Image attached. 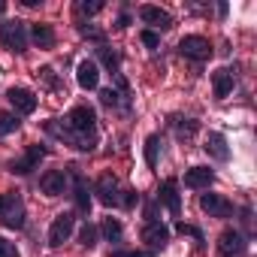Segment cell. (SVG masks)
<instances>
[{"label": "cell", "instance_id": "1", "mask_svg": "<svg viewBox=\"0 0 257 257\" xmlns=\"http://www.w3.org/2000/svg\"><path fill=\"white\" fill-rule=\"evenodd\" d=\"M64 121H67L70 131H73V134H79V137H94V131H97V115H94V109H91L88 103L73 106V109H70V115H67Z\"/></svg>", "mask_w": 257, "mask_h": 257}, {"label": "cell", "instance_id": "2", "mask_svg": "<svg viewBox=\"0 0 257 257\" xmlns=\"http://www.w3.org/2000/svg\"><path fill=\"white\" fill-rule=\"evenodd\" d=\"M0 43H4L7 49H13V52H28V43H31V37H28V25L25 22H4L0 25Z\"/></svg>", "mask_w": 257, "mask_h": 257}, {"label": "cell", "instance_id": "3", "mask_svg": "<svg viewBox=\"0 0 257 257\" xmlns=\"http://www.w3.org/2000/svg\"><path fill=\"white\" fill-rule=\"evenodd\" d=\"M73 230H76V215H73V212H61V215L52 221V227H49V245H52V248H61V245L73 236Z\"/></svg>", "mask_w": 257, "mask_h": 257}, {"label": "cell", "instance_id": "4", "mask_svg": "<svg viewBox=\"0 0 257 257\" xmlns=\"http://www.w3.org/2000/svg\"><path fill=\"white\" fill-rule=\"evenodd\" d=\"M248 248V239L236 230V227H227L221 236H218V254L221 257H242Z\"/></svg>", "mask_w": 257, "mask_h": 257}, {"label": "cell", "instance_id": "5", "mask_svg": "<svg viewBox=\"0 0 257 257\" xmlns=\"http://www.w3.org/2000/svg\"><path fill=\"white\" fill-rule=\"evenodd\" d=\"M179 52H182L185 58H191V61H206V58L212 55V46H209V40H206V37L191 34V37H182Z\"/></svg>", "mask_w": 257, "mask_h": 257}, {"label": "cell", "instance_id": "6", "mask_svg": "<svg viewBox=\"0 0 257 257\" xmlns=\"http://www.w3.org/2000/svg\"><path fill=\"white\" fill-rule=\"evenodd\" d=\"M143 242H149V251H158V248H164V245L170 242V227H167L161 218H155V221H146V227H143Z\"/></svg>", "mask_w": 257, "mask_h": 257}, {"label": "cell", "instance_id": "7", "mask_svg": "<svg viewBox=\"0 0 257 257\" xmlns=\"http://www.w3.org/2000/svg\"><path fill=\"white\" fill-rule=\"evenodd\" d=\"M43 158H46V149H43V146H28V152H25L19 161L10 164V170H13L16 176H28V173H34V170L40 167Z\"/></svg>", "mask_w": 257, "mask_h": 257}, {"label": "cell", "instance_id": "8", "mask_svg": "<svg viewBox=\"0 0 257 257\" xmlns=\"http://www.w3.org/2000/svg\"><path fill=\"white\" fill-rule=\"evenodd\" d=\"M200 209L209 215V218H230L233 215V203L221 194H203L200 197Z\"/></svg>", "mask_w": 257, "mask_h": 257}, {"label": "cell", "instance_id": "9", "mask_svg": "<svg viewBox=\"0 0 257 257\" xmlns=\"http://www.w3.org/2000/svg\"><path fill=\"white\" fill-rule=\"evenodd\" d=\"M7 97H10V103H13V109H16V115H31L34 109H37V94L34 91H28V88H10L7 91Z\"/></svg>", "mask_w": 257, "mask_h": 257}, {"label": "cell", "instance_id": "10", "mask_svg": "<svg viewBox=\"0 0 257 257\" xmlns=\"http://www.w3.org/2000/svg\"><path fill=\"white\" fill-rule=\"evenodd\" d=\"M67 185H70V173H67V170H49V173L40 179V188H43V194H49V197H61V194L67 191Z\"/></svg>", "mask_w": 257, "mask_h": 257}, {"label": "cell", "instance_id": "11", "mask_svg": "<svg viewBox=\"0 0 257 257\" xmlns=\"http://www.w3.org/2000/svg\"><path fill=\"white\" fill-rule=\"evenodd\" d=\"M94 194H97V200L103 206H115L118 203V179L112 173H103L97 179V185H94Z\"/></svg>", "mask_w": 257, "mask_h": 257}, {"label": "cell", "instance_id": "12", "mask_svg": "<svg viewBox=\"0 0 257 257\" xmlns=\"http://www.w3.org/2000/svg\"><path fill=\"white\" fill-rule=\"evenodd\" d=\"M67 173H70V179H73V194H76V209H79L82 215H88V212H91V191H88V182L82 179V173H79L76 167H70Z\"/></svg>", "mask_w": 257, "mask_h": 257}, {"label": "cell", "instance_id": "13", "mask_svg": "<svg viewBox=\"0 0 257 257\" xmlns=\"http://www.w3.org/2000/svg\"><path fill=\"white\" fill-rule=\"evenodd\" d=\"M158 203L167 206L170 215L179 218V212H182V200H179V182H176V179H167V182L161 185V191H158Z\"/></svg>", "mask_w": 257, "mask_h": 257}, {"label": "cell", "instance_id": "14", "mask_svg": "<svg viewBox=\"0 0 257 257\" xmlns=\"http://www.w3.org/2000/svg\"><path fill=\"white\" fill-rule=\"evenodd\" d=\"M140 19L146 22V25H152V28H161V31H170L173 28V16L167 13V10H161V7H140Z\"/></svg>", "mask_w": 257, "mask_h": 257}, {"label": "cell", "instance_id": "15", "mask_svg": "<svg viewBox=\"0 0 257 257\" xmlns=\"http://www.w3.org/2000/svg\"><path fill=\"white\" fill-rule=\"evenodd\" d=\"M76 82H79L85 91H94V88L100 85V67H97L94 61H82V64L76 67Z\"/></svg>", "mask_w": 257, "mask_h": 257}, {"label": "cell", "instance_id": "16", "mask_svg": "<svg viewBox=\"0 0 257 257\" xmlns=\"http://www.w3.org/2000/svg\"><path fill=\"white\" fill-rule=\"evenodd\" d=\"M212 182H215V173H212L209 167H191V170L185 173V188L203 191V188H209Z\"/></svg>", "mask_w": 257, "mask_h": 257}, {"label": "cell", "instance_id": "17", "mask_svg": "<svg viewBox=\"0 0 257 257\" xmlns=\"http://www.w3.org/2000/svg\"><path fill=\"white\" fill-rule=\"evenodd\" d=\"M4 227H10V230H22L25 227V209H22V200L16 194H13V200H10V206L4 212Z\"/></svg>", "mask_w": 257, "mask_h": 257}, {"label": "cell", "instance_id": "18", "mask_svg": "<svg viewBox=\"0 0 257 257\" xmlns=\"http://www.w3.org/2000/svg\"><path fill=\"white\" fill-rule=\"evenodd\" d=\"M206 152H209L215 161H230V149H227L224 134H209V137H206Z\"/></svg>", "mask_w": 257, "mask_h": 257}, {"label": "cell", "instance_id": "19", "mask_svg": "<svg viewBox=\"0 0 257 257\" xmlns=\"http://www.w3.org/2000/svg\"><path fill=\"white\" fill-rule=\"evenodd\" d=\"M28 37L40 46V49H55V31L49 25H31Z\"/></svg>", "mask_w": 257, "mask_h": 257}, {"label": "cell", "instance_id": "20", "mask_svg": "<svg viewBox=\"0 0 257 257\" xmlns=\"http://www.w3.org/2000/svg\"><path fill=\"white\" fill-rule=\"evenodd\" d=\"M212 91H215V97H227L230 91H233V70H218L215 76H212Z\"/></svg>", "mask_w": 257, "mask_h": 257}, {"label": "cell", "instance_id": "21", "mask_svg": "<svg viewBox=\"0 0 257 257\" xmlns=\"http://www.w3.org/2000/svg\"><path fill=\"white\" fill-rule=\"evenodd\" d=\"M109 242H121V233H124V227H121V221L118 218H103V224L97 227Z\"/></svg>", "mask_w": 257, "mask_h": 257}, {"label": "cell", "instance_id": "22", "mask_svg": "<svg viewBox=\"0 0 257 257\" xmlns=\"http://www.w3.org/2000/svg\"><path fill=\"white\" fill-rule=\"evenodd\" d=\"M173 127H176L179 140H191L197 134V121H191V118H173Z\"/></svg>", "mask_w": 257, "mask_h": 257}, {"label": "cell", "instance_id": "23", "mask_svg": "<svg viewBox=\"0 0 257 257\" xmlns=\"http://www.w3.org/2000/svg\"><path fill=\"white\" fill-rule=\"evenodd\" d=\"M158 149H161V137L152 134V137L146 140V164H149V170L158 167Z\"/></svg>", "mask_w": 257, "mask_h": 257}, {"label": "cell", "instance_id": "24", "mask_svg": "<svg viewBox=\"0 0 257 257\" xmlns=\"http://www.w3.org/2000/svg\"><path fill=\"white\" fill-rule=\"evenodd\" d=\"M97 236H100V230L94 227V224H82V230H79V245H85V248H94L97 245Z\"/></svg>", "mask_w": 257, "mask_h": 257}, {"label": "cell", "instance_id": "25", "mask_svg": "<svg viewBox=\"0 0 257 257\" xmlns=\"http://www.w3.org/2000/svg\"><path fill=\"white\" fill-rule=\"evenodd\" d=\"M13 131H19V115L16 112H0V137H10Z\"/></svg>", "mask_w": 257, "mask_h": 257}, {"label": "cell", "instance_id": "26", "mask_svg": "<svg viewBox=\"0 0 257 257\" xmlns=\"http://www.w3.org/2000/svg\"><path fill=\"white\" fill-rule=\"evenodd\" d=\"M100 58H103V64L112 70V73H118V55L112 52V49H106V46H100Z\"/></svg>", "mask_w": 257, "mask_h": 257}, {"label": "cell", "instance_id": "27", "mask_svg": "<svg viewBox=\"0 0 257 257\" xmlns=\"http://www.w3.org/2000/svg\"><path fill=\"white\" fill-rule=\"evenodd\" d=\"M100 100H103L106 106H118V103H121V94H118L115 88H103V91H100Z\"/></svg>", "mask_w": 257, "mask_h": 257}, {"label": "cell", "instance_id": "28", "mask_svg": "<svg viewBox=\"0 0 257 257\" xmlns=\"http://www.w3.org/2000/svg\"><path fill=\"white\" fill-rule=\"evenodd\" d=\"M0 257H22V254H19V248H16L13 242L0 239Z\"/></svg>", "mask_w": 257, "mask_h": 257}, {"label": "cell", "instance_id": "29", "mask_svg": "<svg viewBox=\"0 0 257 257\" xmlns=\"http://www.w3.org/2000/svg\"><path fill=\"white\" fill-rule=\"evenodd\" d=\"M76 10H79V13H85V16H94V13H100V10H103V4H100V0H94V4H88V0H85V4H79Z\"/></svg>", "mask_w": 257, "mask_h": 257}, {"label": "cell", "instance_id": "30", "mask_svg": "<svg viewBox=\"0 0 257 257\" xmlns=\"http://www.w3.org/2000/svg\"><path fill=\"white\" fill-rule=\"evenodd\" d=\"M109 257H155V251H112Z\"/></svg>", "mask_w": 257, "mask_h": 257}, {"label": "cell", "instance_id": "31", "mask_svg": "<svg viewBox=\"0 0 257 257\" xmlns=\"http://www.w3.org/2000/svg\"><path fill=\"white\" fill-rule=\"evenodd\" d=\"M143 43H146L149 49H158V46H161V37H158L155 31H143Z\"/></svg>", "mask_w": 257, "mask_h": 257}, {"label": "cell", "instance_id": "32", "mask_svg": "<svg viewBox=\"0 0 257 257\" xmlns=\"http://www.w3.org/2000/svg\"><path fill=\"white\" fill-rule=\"evenodd\" d=\"M40 76L46 79V85H49V88H58V79H55V70H52V67H43V70H40Z\"/></svg>", "mask_w": 257, "mask_h": 257}, {"label": "cell", "instance_id": "33", "mask_svg": "<svg viewBox=\"0 0 257 257\" xmlns=\"http://www.w3.org/2000/svg\"><path fill=\"white\" fill-rule=\"evenodd\" d=\"M176 230H179V233H188V236H194V239H197V242H203V233H200V230H197V227H191V224H179V227H176Z\"/></svg>", "mask_w": 257, "mask_h": 257}, {"label": "cell", "instance_id": "34", "mask_svg": "<svg viewBox=\"0 0 257 257\" xmlns=\"http://www.w3.org/2000/svg\"><path fill=\"white\" fill-rule=\"evenodd\" d=\"M137 203H140V194H137V191H127V197H124V206H127V209H134Z\"/></svg>", "mask_w": 257, "mask_h": 257}, {"label": "cell", "instance_id": "35", "mask_svg": "<svg viewBox=\"0 0 257 257\" xmlns=\"http://www.w3.org/2000/svg\"><path fill=\"white\" fill-rule=\"evenodd\" d=\"M10 200H13V194H7V197H0V215L7 212V206H10Z\"/></svg>", "mask_w": 257, "mask_h": 257}, {"label": "cell", "instance_id": "36", "mask_svg": "<svg viewBox=\"0 0 257 257\" xmlns=\"http://www.w3.org/2000/svg\"><path fill=\"white\" fill-rule=\"evenodd\" d=\"M4 10H7V4H0V13H4Z\"/></svg>", "mask_w": 257, "mask_h": 257}]
</instances>
